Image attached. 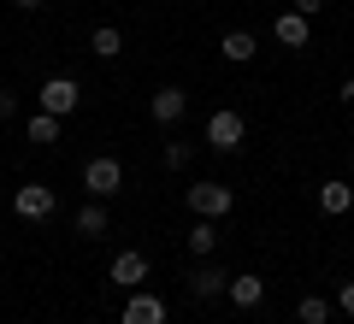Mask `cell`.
I'll return each mask as SVG.
<instances>
[{
  "mask_svg": "<svg viewBox=\"0 0 354 324\" xmlns=\"http://www.w3.org/2000/svg\"><path fill=\"white\" fill-rule=\"evenodd\" d=\"M36 106H41V113H53V118H71L77 106H83V88H77L71 77H48V83L36 88Z\"/></svg>",
  "mask_w": 354,
  "mask_h": 324,
  "instance_id": "obj_3",
  "label": "cell"
},
{
  "mask_svg": "<svg viewBox=\"0 0 354 324\" xmlns=\"http://www.w3.org/2000/svg\"><path fill=\"white\" fill-rule=\"evenodd\" d=\"M242 142H248V124H242L236 106H218L213 118H207V148L213 153H236Z\"/></svg>",
  "mask_w": 354,
  "mask_h": 324,
  "instance_id": "obj_1",
  "label": "cell"
},
{
  "mask_svg": "<svg viewBox=\"0 0 354 324\" xmlns=\"http://www.w3.org/2000/svg\"><path fill=\"white\" fill-rule=\"evenodd\" d=\"M30 142H36V148L59 142V118H53V113H41V106H36V113H30Z\"/></svg>",
  "mask_w": 354,
  "mask_h": 324,
  "instance_id": "obj_17",
  "label": "cell"
},
{
  "mask_svg": "<svg viewBox=\"0 0 354 324\" xmlns=\"http://www.w3.org/2000/svg\"><path fill=\"white\" fill-rule=\"evenodd\" d=\"M53 207H59V195H53L48 183H24V189H12V212H18V218H30V225L53 218Z\"/></svg>",
  "mask_w": 354,
  "mask_h": 324,
  "instance_id": "obj_4",
  "label": "cell"
},
{
  "mask_svg": "<svg viewBox=\"0 0 354 324\" xmlns=\"http://www.w3.org/2000/svg\"><path fill=\"white\" fill-rule=\"evenodd\" d=\"M160 160H165V171H183V165L195 160V148H189V142H165V148H160Z\"/></svg>",
  "mask_w": 354,
  "mask_h": 324,
  "instance_id": "obj_19",
  "label": "cell"
},
{
  "mask_svg": "<svg viewBox=\"0 0 354 324\" xmlns=\"http://www.w3.org/2000/svg\"><path fill=\"white\" fill-rule=\"evenodd\" d=\"M6 118H18V95L12 88H0V124H6Z\"/></svg>",
  "mask_w": 354,
  "mask_h": 324,
  "instance_id": "obj_20",
  "label": "cell"
},
{
  "mask_svg": "<svg viewBox=\"0 0 354 324\" xmlns=\"http://www.w3.org/2000/svg\"><path fill=\"white\" fill-rule=\"evenodd\" d=\"M230 207H236V195H230L225 183H195L189 189V212L195 218H230Z\"/></svg>",
  "mask_w": 354,
  "mask_h": 324,
  "instance_id": "obj_5",
  "label": "cell"
},
{
  "mask_svg": "<svg viewBox=\"0 0 354 324\" xmlns=\"http://www.w3.org/2000/svg\"><path fill=\"white\" fill-rule=\"evenodd\" d=\"M183 113H189V95H183V88H153V95H148V118H153V124H177V118H183Z\"/></svg>",
  "mask_w": 354,
  "mask_h": 324,
  "instance_id": "obj_7",
  "label": "cell"
},
{
  "mask_svg": "<svg viewBox=\"0 0 354 324\" xmlns=\"http://www.w3.org/2000/svg\"><path fill=\"white\" fill-rule=\"evenodd\" d=\"M337 307H342V318H354V283L337 289Z\"/></svg>",
  "mask_w": 354,
  "mask_h": 324,
  "instance_id": "obj_21",
  "label": "cell"
},
{
  "mask_svg": "<svg viewBox=\"0 0 354 324\" xmlns=\"http://www.w3.org/2000/svg\"><path fill=\"white\" fill-rule=\"evenodd\" d=\"M183 283H189V295H195V301H225V289H230V277H225V265H213V260H201V265H195L189 277H183Z\"/></svg>",
  "mask_w": 354,
  "mask_h": 324,
  "instance_id": "obj_6",
  "label": "cell"
},
{
  "mask_svg": "<svg viewBox=\"0 0 354 324\" xmlns=\"http://www.w3.org/2000/svg\"><path fill=\"white\" fill-rule=\"evenodd\" d=\"M218 53H225L230 65H248L254 53H260V41H254L248 30H225V41H218Z\"/></svg>",
  "mask_w": 354,
  "mask_h": 324,
  "instance_id": "obj_15",
  "label": "cell"
},
{
  "mask_svg": "<svg viewBox=\"0 0 354 324\" xmlns=\"http://www.w3.org/2000/svg\"><path fill=\"white\" fill-rule=\"evenodd\" d=\"M183 242H189V254H195V260H213V248H218V218H195Z\"/></svg>",
  "mask_w": 354,
  "mask_h": 324,
  "instance_id": "obj_13",
  "label": "cell"
},
{
  "mask_svg": "<svg viewBox=\"0 0 354 324\" xmlns=\"http://www.w3.org/2000/svg\"><path fill=\"white\" fill-rule=\"evenodd\" d=\"M83 189H88V200H113L118 189H124V165H118L113 153L88 160V165H83Z\"/></svg>",
  "mask_w": 354,
  "mask_h": 324,
  "instance_id": "obj_2",
  "label": "cell"
},
{
  "mask_svg": "<svg viewBox=\"0 0 354 324\" xmlns=\"http://www.w3.org/2000/svg\"><path fill=\"white\" fill-rule=\"evenodd\" d=\"M272 36H278L283 48H307V36H313V18H301V12L290 6V12L272 18Z\"/></svg>",
  "mask_w": 354,
  "mask_h": 324,
  "instance_id": "obj_10",
  "label": "cell"
},
{
  "mask_svg": "<svg viewBox=\"0 0 354 324\" xmlns=\"http://www.w3.org/2000/svg\"><path fill=\"white\" fill-rule=\"evenodd\" d=\"M295 318L301 324H330V301L325 295H301L295 301Z\"/></svg>",
  "mask_w": 354,
  "mask_h": 324,
  "instance_id": "obj_18",
  "label": "cell"
},
{
  "mask_svg": "<svg viewBox=\"0 0 354 324\" xmlns=\"http://www.w3.org/2000/svg\"><path fill=\"white\" fill-rule=\"evenodd\" d=\"M88 53H95V59H118V53H124L118 24H95V30H88Z\"/></svg>",
  "mask_w": 354,
  "mask_h": 324,
  "instance_id": "obj_14",
  "label": "cell"
},
{
  "mask_svg": "<svg viewBox=\"0 0 354 324\" xmlns=\"http://www.w3.org/2000/svg\"><path fill=\"white\" fill-rule=\"evenodd\" d=\"M348 207H354V183H337V177L319 183V212H325V218H342Z\"/></svg>",
  "mask_w": 354,
  "mask_h": 324,
  "instance_id": "obj_12",
  "label": "cell"
},
{
  "mask_svg": "<svg viewBox=\"0 0 354 324\" xmlns=\"http://www.w3.org/2000/svg\"><path fill=\"white\" fill-rule=\"evenodd\" d=\"M18 12H41V6H48V0H12Z\"/></svg>",
  "mask_w": 354,
  "mask_h": 324,
  "instance_id": "obj_23",
  "label": "cell"
},
{
  "mask_svg": "<svg viewBox=\"0 0 354 324\" xmlns=\"http://www.w3.org/2000/svg\"><path fill=\"white\" fill-rule=\"evenodd\" d=\"M106 225H113V218H106V207L101 200H83V207H77V236H106Z\"/></svg>",
  "mask_w": 354,
  "mask_h": 324,
  "instance_id": "obj_16",
  "label": "cell"
},
{
  "mask_svg": "<svg viewBox=\"0 0 354 324\" xmlns=\"http://www.w3.org/2000/svg\"><path fill=\"white\" fill-rule=\"evenodd\" d=\"M106 277H113V283H124V289H142V283H148V254H136V248L113 254V265H106Z\"/></svg>",
  "mask_w": 354,
  "mask_h": 324,
  "instance_id": "obj_8",
  "label": "cell"
},
{
  "mask_svg": "<svg viewBox=\"0 0 354 324\" xmlns=\"http://www.w3.org/2000/svg\"><path fill=\"white\" fill-rule=\"evenodd\" d=\"M290 6H295L301 18H319V12H325V0H290Z\"/></svg>",
  "mask_w": 354,
  "mask_h": 324,
  "instance_id": "obj_22",
  "label": "cell"
},
{
  "mask_svg": "<svg viewBox=\"0 0 354 324\" xmlns=\"http://www.w3.org/2000/svg\"><path fill=\"white\" fill-rule=\"evenodd\" d=\"M225 295H230V307L254 312V307L266 301V277H254V271H236V277H230V289H225Z\"/></svg>",
  "mask_w": 354,
  "mask_h": 324,
  "instance_id": "obj_11",
  "label": "cell"
},
{
  "mask_svg": "<svg viewBox=\"0 0 354 324\" xmlns=\"http://www.w3.org/2000/svg\"><path fill=\"white\" fill-rule=\"evenodd\" d=\"M118 318H124V324H165V301L148 295V289H130V301H124Z\"/></svg>",
  "mask_w": 354,
  "mask_h": 324,
  "instance_id": "obj_9",
  "label": "cell"
}]
</instances>
